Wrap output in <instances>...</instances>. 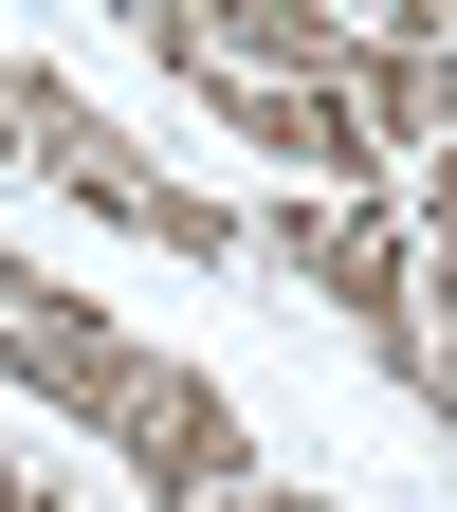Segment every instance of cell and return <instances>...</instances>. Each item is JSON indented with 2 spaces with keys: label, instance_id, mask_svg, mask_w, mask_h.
Here are the masks:
<instances>
[{
  "label": "cell",
  "instance_id": "9",
  "mask_svg": "<svg viewBox=\"0 0 457 512\" xmlns=\"http://www.w3.org/2000/svg\"><path fill=\"white\" fill-rule=\"evenodd\" d=\"M0 512H74V494H55V476H19V458H0Z\"/></svg>",
  "mask_w": 457,
  "mask_h": 512
},
{
  "label": "cell",
  "instance_id": "2",
  "mask_svg": "<svg viewBox=\"0 0 457 512\" xmlns=\"http://www.w3.org/2000/svg\"><path fill=\"white\" fill-rule=\"evenodd\" d=\"M147 366H165V348H128L92 293H55V275H0V384H19L37 421H92V439H110L128 403H147Z\"/></svg>",
  "mask_w": 457,
  "mask_h": 512
},
{
  "label": "cell",
  "instance_id": "11",
  "mask_svg": "<svg viewBox=\"0 0 457 512\" xmlns=\"http://www.w3.org/2000/svg\"><path fill=\"white\" fill-rule=\"evenodd\" d=\"M0 147H19V55H0Z\"/></svg>",
  "mask_w": 457,
  "mask_h": 512
},
{
  "label": "cell",
  "instance_id": "1",
  "mask_svg": "<svg viewBox=\"0 0 457 512\" xmlns=\"http://www.w3.org/2000/svg\"><path fill=\"white\" fill-rule=\"evenodd\" d=\"M0 165H37L74 220L147 238V256H238V202H202L183 165H147V147H128V128L74 92V74H37V55H19V147H0Z\"/></svg>",
  "mask_w": 457,
  "mask_h": 512
},
{
  "label": "cell",
  "instance_id": "7",
  "mask_svg": "<svg viewBox=\"0 0 457 512\" xmlns=\"http://www.w3.org/2000/svg\"><path fill=\"white\" fill-rule=\"evenodd\" d=\"M421 238L457 256V147H421Z\"/></svg>",
  "mask_w": 457,
  "mask_h": 512
},
{
  "label": "cell",
  "instance_id": "8",
  "mask_svg": "<svg viewBox=\"0 0 457 512\" xmlns=\"http://www.w3.org/2000/svg\"><path fill=\"white\" fill-rule=\"evenodd\" d=\"M202 512H330V494H275V476H238V494H202Z\"/></svg>",
  "mask_w": 457,
  "mask_h": 512
},
{
  "label": "cell",
  "instance_id": "5",
  "mask_svg": "<svg viewBox=\"0 0 457 512\" xmlns=\"http://www.w3.org/2000/svg\"><path fill=\"white\" fill-rule=\"evenodd\" d=\"M330 74L366 92V128H384V147H457V37H403V19H348V55H330Z\"/></svg>",
  "mask_w": 457,
  "mask_h": 512
},
{
  "label": "cell",
  "instance_id": "4",
  "mask_svg": "<svg viewBox=\"0 0 457 512\" xmlns=\"http://www.w3.org/2000/svg\"><path fill=\"white\" fill-rule=\"evenodd\" d=\"M256 238H275V256H293V293H330L348 330H384V311L421 293V256H403V220H384V202H311V183H293Z\"/></svg>",
  "mask_w": 457,
  "mask_h": 512
},
{
  "label": "cell",
  "instance_id": "12",
  "mask_svg": "<svg viewBox=\"0 0 457 512\" xmlns=\"http://www.w3.org/2000/svg\"><path fill=\"white\" fill-rule=\"evenodd\" d=\"M110 19H128V37H147V19H165V0H110Z\"/></svg>",
  "mask_w": 457,
  "mask_h": 512
},
{
  "label": "cell",
  "instance_id": "6",
  "mask_svg": "<svg viewBox=\"0 0 457 512\" xmlns=\"http://www.w3.org/2000/svg\"><path fill=\"white\" fill-rule=\"evenodd\" d=\"M220 19V74H330L348 55V0H202Z\"/></svg>",
  "mask_w": 457,
  "mask_h": 512
},
{
  "label": "cell",
  "instance_id": "10",
  "mask_svg": "<svg viewBox=\"0 0 457 512\" xmlns=\"http://www.w3.org/2000/svg\"><path fill=\"white\" fill-rule=\"evenodd\" d=\"M403 37H457V0H403Z\"/></svg>",
  "mask_w": 457,
  "mask_h": 512
},
{
  "label": "cell",
  "instance_id": "13",
  "mask_svg": "<svg viewBox=\"0 0 457 512\" xmlns=\"http://www.w3.org/2000/svg\"><path fill=\"white\" fill-rule=\"evenodd\" d=\"M348 19H403V0H348Z\"/></svg>",
  "mask_w": 457,
  "mask_h": 512
},
{
  "label": "cell",
  "instance_id": "3",
  "mask_svg": "<svg viewBox=\"0 0 457 512\" xmlns=\"http://www.w3.org/2000/svg\"><path fill=\"white\" fill-rule=\"evenodd\" d=\"M110 458L147 476V512H202V494H238V476H256V439H238V403H220L202 366H147V403L110 421Z\"/></svg>",
  "mask_w": 457,
  "mask_h": 512
}]
</instances>
